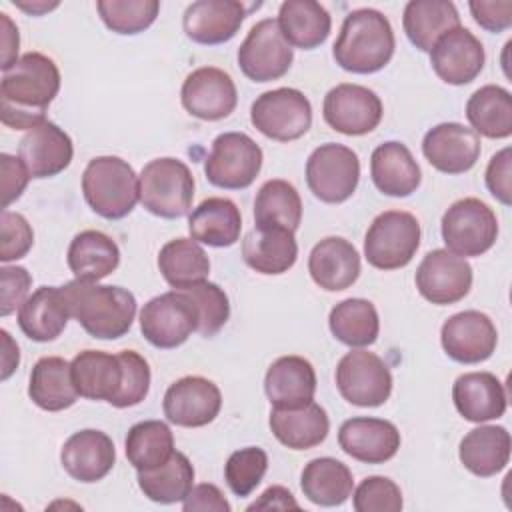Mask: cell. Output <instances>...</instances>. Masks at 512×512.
Returning <instances> with one entry per match:
<instances>
[{"mask_svg":"<svg viewBox=\"0 0 512 512\" xmlns=\"http://www.w3.org/2000/svg\"><path fill=\"white\" fill-rule=\"evenodd\" d=\"M58 90L60 70L54 60L40 52L22 54L16 64L2 74V124L14 130H30L42 124Z\"/></svg>","mask_w":512,"mask_h":512,"instance_id":"cell-1","label":"cell"},{"mask_svg":"<svg viewBox=\"0 0 512 512\" xmlns=\"http://www.w3.org/2000/svg\"><path fill=\"white\" fill-rule=\"evenodd\" d=\"M394 48L390 20L380 10L358 8L344 18L332 56L346 72L374 74L392 60Z\"/></svg>","mask_w":512,"mask_h":512,"instance_id":"cell-2","label":"cell"},{"mask_svg":"<svg viewBox=\"0 0 512 512\" xmlns=\"http://www.w3.org/2000/svg\"><path fill=\"white\" fill-rule=\"evenodd\" d=\"M62 288L70 304V314L92 338L116 340L132 328L136 298L130 290L80 280H72Z\"/></svg>","mask_w":512,"mask_h":512,"instance_id":"cell-3","label":"cell"},{"mask_svg":"<svg viewBox=\"0 0 512 512\" xmlns=\"http://www.w3.org/2000/svg\"><path fill=\"white\" fill-rule=\"evenodd\" d=\"M88 206L106 220L128 216L140 200V180L134 168L118 156H96L82 174Z\"/></svg>","mask_w":512,"mask_h":512,"instance_id":"cell-4","label":"cell"},{"mask_svg":"<svg viewBox=\"0 0 512 512\" xmlns=\"http://www.w3.org/2000/svg\"><path fill=\"white\" fill-rule=\"evenodd\" d=\"M140 202L160 218H182L190 212L194 200V176L178 158H154L140 176Z\"/></svg>","mask_w":512,"mask_h":512,"instance_id":"cell-5","label":"cell"},{"mask_svg":"<svg viewBox=\"0 0 512 512\" xmlns=\"http://www.w3.org/2000/svg\"><path fill=\"white\" fill-rule=\"evenodd\" d=\"M420 222L404 210L378 214L364 236V256L378 270H398L410 264L420 246Z\"/></svg>","mask_w":512,"mask_h":512,"instance_id":"cell-6","label":"cell"},{"mask_svg":"<svg viewBox=\"0 0 512 512\" xmlns=\"http://www.w3.org/2000/svg\"><path fill=\"white\" fill-rule=\"evenodd\" d=\"M498 238V218L494 210L478 198H462L450 204L442 216V240L456 256H480Z\"/></svg>","mask_w":512,"mask_h":512,"instance_id":"cell-7","label":"cell"},{"mask_svg":"<svg viewBox=\"0 0 512 512\" xmlns=\"http://www.w3.org/2000/svg\"><path fill=\"white\" fill-rule=\"evenodd\" d=\"M358 180V154L344 144H320L306 160V184L320 202L340 204L348 200L356 192Z\"/></svg>","mask_w":512,"mask_h":512,"instance_id":"cell-8","label":"cell"},{"mask_svg":"<svg viewBox=\"0 0 512 512\" xmlns=\"http://www.w3.org/2000/svg\"><path fill=\"white\" fill-rule=\"evenodd\" d=\"M262 168V148L244 132H224L204 160L206 180L224 190L248 188Z\"/></svg>","mask_w":512,"mask_h":512,"instance_id":"cell-9","label":"cell"},{"mask_svg":"<svg viewBox=\"0 0 512 512\" xmlns=\"http://www.w3.org/2000/svg\"><path fill=\"white\" fill-rule=\"evenodd\" d=\"M250 122L276 142H292L312 126L310 100L296 88H276L260 94L250 108Z\"/></svg>","mask_w":512,"mask_h":512,"instance_id":"cell-10","label":"cell"},{"mask_svg":"<svg viewBox=\"0 0 512 512\" xmlns=\"http://www.w3.org/2000/svg\"><path fill=\"white\" fill-rule=\"evenodd\" d=\"M142 336L156 348H178L198 332V312L184 290L154 296L140 310Z\"/></svg>","mask_w":512,"mask_h":512,"instance_id":"cell-11","label":"cell"},{"mask_svg":"<svg viewBox=\"0 0 512 512\" xmlns=\"http://www.w3.org/2000/svg\"><path fill=\"white\" fill-rule=\"evenodd\" d=\"M336 386L346 402L376 408L392 394V374L380 356L358 348L340 358L336 366Z\"/></svg>","mask_w":512,"mask_h":512,"instance_id":"cell-12","label":"cell"},{"mask_svg":"<svg viewBox=\"0 0 512 512\" xmlns=\"http://www.w3.org/2000/svg\"><path fill=\"white\" fill-rule=\"evenodd\" d=\"M294 60L292 46L284 38L276 18L256 22L238 48V66L252 82L282 78Z\"/></svg>","mask_w":512,"mask_h":512,"instance_id":"cell-13","label":"cell"},{"mask_svg":"<svg viewBox=\"0 0 512 512\" xmlns=\"http://www.w3.org/2000/svg\"><path fill=\"white\" fill-rule=\"evenodd\" d=\"M322 114L332 130L346 136H364L380 124L384 108L374 90L344 82L328 90Z\"/></svg>","mask_w":512,"mask_h":512,"instance_id":"cell-14","label":"cell"},{"mask_svg":"<svg viewBox=\"0 0 512 512\" xmlns=\"http://www.w3.org/2000/svg\"><path fill=\"white\" fill-rule=\"evenodd\" d=\"M416 288L432 304L460 302L472 288V266L446 248L428 252L416 268Z\"/></svg>","mask_w":512,"mask_h":512,"instance_id":"cell-15","label":"cell"},{"mask_svg":"<svg viewBox=\"0 0 512 512\" xmlns=\"http://www.w3.org/2000/svg\"><path fill=\"white\" fill-rule=\"evenodd\" d=\"M182 106L194 118L216 122L230 116L238 104V92L232 76L216 66L192 70L180 90Z\"/></svg>","mask_w":512,"mask_h":512,"instance_id":"cell-16","label":"cell"},{"mask_svg":"<svg viewBox=\"0 0 512 512\" xmlns=\"http://www.w3.org/2000/svg\"><path fill=\"white\" fill-rule=\"evenodd\" d=\"M444 352L460 364H478L488 360L498 344V332L490 316L478 310L452 314L440 330Z\"/></svg>","mask_w":512,"mask_h":512,"instance_id":"cell-17","label":"cell"},{"mask_svg":"<svg viewBox=\"0 0 512 512\" xmlns=\"http://www.w3.org/2000/svg\"><path fill=\"white\" fill-rule=\"evenodd\" d=\"M162 408L172 424L200 428L218 416L222 394L220 388L204 376H184L168 386Z\"/></svg>","mask_w":512,"mask_h":512,"instance_id":"cell-18","label":"cell"},{"mask_svg":"<svg viewBox=\"0 0 512 512\" xmlns=\"http://www.w3.org/2000/svg\"><path fill=\"white\" fill-rule=\"evenodd\" d=\"M484 46L468 28H454L430 50V64L436 76L452 86L472 82L484 68Z\"/></svg>","mask_w":512,"mask_h":512,"instance_id":"cell-19","label":"cell"},{"mask_svg":"<svg viewBox=\"0 0 512 512\" xmlns=\"http://www.w3.org/2000/svg\"><path fill=\"white\" fill-rule=\"evenodd\" d=\"M422 152L438 172L464 174L480 158V138L464 124L442 122L424 134Z\"/></svg>","mask_w":512,"mask_h":512,"instance_id":"cell-20","label":"cell"},{"mask_svg":"<svg viewBox=\"0 0 512 512\" xmlns=\"http://www.w3.org/2000/svg\"><path fill=\"white\" fill-rule=\"evenodd\" d=\"M398 428L384 418L358 416L342 422L338 430L340 448L358 462L384 464L400 450Z\"/></svg>","mask_w":512,"mask_h":512,"instance_id":"cell-21","label":"cell"},{"mask_svg":"<svg viewBox=\"0 0 512 512\" xmlns=\"http://www.w3.org/2000/svg\"><path fill=\"white\" fill-rule=\"evenodd\" d=\"M72 156L74 146L70 136L50 120L30 128L18 144V158L32 178H50L64 172Z\"/></svg>","mask_w":512,"mask_h":512,"instance_id":"cell-22","label":"cell"},{"mask_svg":"<svg viewBox=\"0 0 512 512\" xmlns=\"http://www.w3.org/2000/svg\"><path fill=\"white\" fill-rule=\"evenodd\" d=\"M246 18V8L238 0H198L182 16L186 36L204 46H216L232 40Z\"/></svg>","mask_w":512,"mask_h":512,"instance_id":"cell-23","label":"cell"},{"mask_svg":"<svg viewBox=\"0 0 512 512\" xmlns=\"http://www.w3.org/2000/svg\"><path fill=\"white\" fill-rule=\"evenodd\" d=\"M62 468L70 478L92 484L102 480L116 464V450L112 438L102 430L74 432L60 452Z\"/></svg>","mask_w":512,"mask_h":512,"instance_id":"cell-24","label":"cell"},{"mask_svg":"<svg viewBox=\"0 0 512 512\" xmlns=\"http://www.w3.org/2000/svg\"><path fill=\"white\" fill-rule=\"evenodd\" d=\"M308 272L314 284L326 292L346 290L360 276V254L346 238L328 236L312 248Z\"/></svg>","mask_w":512,"mask_h":512,"instance_id":"cell-25","label":"cell"},{"mask_svg":"<svg viewBox=\"0 0 512 512\" xmlns=\"http://www.w3.org/2000/svg\"><path fill=\"white\" fill-rule=\"evenodd\" d=\"M70 316L64 288L40 286L18 308V326L34 342H52L64 332Z\"/></svg>","mask_w":512,"mask_h":512,"instance_id":"cell-26","label":"cell"},{"mask_svg":"<svg viewBox=\"0 0 512 512\" xmlns=\"http://www.w3.org/2000/svg\"><path fill=\"white\" fill-rule=\"evenodd\" d=\"M452 400L468 422H488L504 416L508 396L504 384L492 372H466L452 386Z\"/></svg>","mask_w":512,"mask_h":512,"instance_id":"cell-27","label":"cell"},{"mask_svg":"<svg viewBox=\"0 0 512 512\" xmlns=\"http://www.w3.org/2000/svg\"><path fill=\"white\" fill-rule=\"evenodd\" d=\"M370 176L374 186L394 198L414 194L422 182L418 162L406 144L390 140L374 148L370 156Z\"/></svg>","mask_w":512,"mask_h":512,"instance_id":"cell-28","label":"cell"},{"mask_svg":"<svg viewBox=\"0 0 512 512\" xmlns=\"http://www.w3.org/2000/svg\"><path fill=\"white\" fill-rule=\"evenodd\" d=\"M264 390L274 408H298L314 400L316 372L302 356H280L264 376Z\"/></svg>","mask_w":512,"mask_h":512,"instance_id":"cell-29","label":"cell"},{"mask_svg":"<svg viewBox=\"0 0 512 512\" xmlns=\"http://www.w3.org/2000/svg\"><path fill=\"white\" fill-rule=\"evenodd\" d=\"M268 424L276 440L292 450H308L322 444L330 430L326 410L314 400L298 408H272Z\"/></svg>","mask_w":512,"mask_h":512,"instance_id":"cell-30","label":"cell"},{"mask_svg":"<svg viewBox=\"0 0 512 512\" xmlns=\"http://www.w3.org/2000/svg\"><path fill=\"white\" fill-rule=\"evenodd\" d=\"M242 256L252 270L276 276L296 264L298 244L286 228H254L242 240Z\"/></svg>","mask_w":512,"mask_h":512,"instance_id":"cell-31","label":"cell"},{"mask_svg":"<svg viewBox=\"0 0 512 512\" xmlns=\"http://www.w3.org/2000/svg\"><path fill=\"white\" fill-rule=\"evenodd\" d=\"M192 240L212 246L228 248L238 242L242 230V216L230 198L212 196L202 200L188 218Z\"/></svg>","mask_w":512,"mask_h":512,"instance_id":"cell-32","label":"cell"},{"mask_svg":"<svg viewBox=\"0 0 512 512\" xmlns=\"http://www.w3.org/2000/svg\"><path fill=\"white\" fill-rule=\"evenodd\" d=\"M402 26L418 50L430 52L444 34L460 26V16L448 0H410L404 6Z\"/></svg>","mask_w":512,"mask_h":512,"instance_id":"cell-33","label":"cell"},{"mask_svg":"<svg viewBox=\"0 0 512 512\" xmlns=\"http://www.w3.org/2000/svg\"><path fill=\"white\" fill-rule=\"evenodd\" d=\"M118 264V244L100 230H82L68 246V268L74 280L98 282L112 274Z\"/></svg>","mask_w":512,"mask_h":512,"instance_id":"cell-34","label":"cell"},{"mask_svg":"<svg viewBox=\"0 0 512 512\" xmlns=\"http://www.w3.org/2000/svg\"><path fill=\"white\" fill-rule=\"evenodd\" d=\"M510 446V432L504 426H478L462 438L458 458L472 474L490 478L506 468Z\"/></svg>","mask_w":512,"mask_h":512,"instance_id":"cell-35","label":"cell"},{"mask_svg":"<svg viewBox=\"0 0 512 512\" xmlns=\"http://www.w3.org/2000/svg\"><path fill=\"white\" fill-rule=\"evenodd\" d=\"M72 382L82 398L110 402L122 384V364L118 354L84 350L70 362Z\"/></svg>","mask_w":512,"mask_h":512,"instance_id":"cell-36","label":"cell"},{"mask_svg":"<svg viewBox=\"0 0 512 512\" xmlns=\"http://www.w3.org/2000/svg\"><path fill=\"white\" fill-rule=\"evenodd\" d=\"M28 396L38 408L48 412L70 408L80 396L72 382L70 362L60 356L40 358L30 372Z\"/></svg>","mask_w":512,"mask_h":512,"instance_id":"cell-37","label":"cell"},{"mask_svg":"<svg viewBox=\"0 0 512 512\" xmlns=\"http://www.w3.org/2000/svg\"><path fill=\"white\" fill-rule=\"evenodd\" d=\"M276 20L288 44L302 50H312L324 44L332 28L328 10L314 0L282 2Z\"/></svg>","mask_w":512,"mask_h":512,"instance_id":"cell-38","label":"cell"},{"mask_svg":"<svg viewBox=\"0 0 512 512\" xmlns=\"http://www.w3.org/2000/svg\"><path fill=\"white\" fill-rule=\"evenodd\" d=\"M304 496L318 506H340L352 496L354 478L350 468L330 456L310 460L300 476Z\"/></svg>","mask_w":512,"mask_h":512,"instance_id":"cell-39","label":"cell"},{"mask_svg":"<svg viewBox=\"0 0 512 512\" xmlns=\"http://www.w3.org/2000/svg\"><path fill=\"white\" fill-rule=\"evenodd\" d=\"M158 268L174 290H186L208 280L210 258L192 238H174L158 252Z\"/></svg>","mask_w":512,"mask_h":512,"instance_id":"cell-40","label":"cell"},{"mask_svg":"<svg viewBox=\"0 0 512 512\" xmlns=\"http://www.w3.org/2000/svg\"><path fill=\"white\" fill-rule=\"evenodd\" d=\"M466 118L476 134L502 140L512 134V96L506 88L486 84L466 102Z\"/></svg>","mask_w":512,"mask_h":512,"instance_id":"cell-41","label":"cell"},{"mask_svg":"<svg viewBox=\"0 0 512 512\" xmlns=\"http://www.w3.org/2000/svg\"><path fill=\"white\" fill-rule=\"evenodd\" d=\"M302 222V200L298 190L280 178L260 186L254 198V228H286L296 232Z\"/></svg>","mask_w":512,"mask_h":512,"instance_id":"cell-42","label":"cell"},{"mask_svg":"<svg viewBox=\"0 0 512 512\" xmlns=\"http://www.w3.org/2000/svg\"><path fill=\"white\" fill-rule=\"evenodd\" d=\"M330 332L350 348H364L376 342L380 320L374 304L364 298H346L338 302L328 316Z\"/></svg>","mask_w":512,"mask_h":512,"instance_id":"cell-43","label":"cell"},{"mask_svg":"<svg viewBox=\"0 0 512 512\" xmlns=\"http://www.w3.org/2000/svg\"><path fill=\"white\" fill-rule=\"evenodd\" d=\"M128 462L138 470H154L170 460L174 450V434L162 420H144L134 424L124 442Z\"/></svg>","mask_w":512,"mask_h":512,"instance_id":"cell-44","label":"cell"},{"mask_svg":"<svg viewBox=\"0 0 512 512\" xmlns=\"http://www.w3.org/2000/svg\"><path fill=\"white\" fill-rule=\"evenodd\" d=\"M138 486L152 502H182L194 486V466L186 454L176 450L166 464L138 472Z\"/></svg>","mask_w":512,"mask_h":512,"instance_id":"cell-45","label":"cell"},{"mask_svg":"<svg viewBox=\"0 0 512 512\" xmlns=\"http://www.w3.org/2000/svg\"><path fill=\"white\" fill-rule=\"evenodd\" d=\"M98 14L116 34H138L150 28L160 12L158 0H98Z\"/></svg>","mask_w":512,"mask_h":512,"instance_id":"cell-46","label":"cell"},{"mask_svg":"<svg viewBox=\"0 0 512 512\" xmlns=\"http://www.w3.org/2000/svg\"><path fill=\"white\" fill-rule=\"evenodd\" d=\"M268 470V456L258 446H246L232 452L224 464V478L228 488L244 498L256 490Z\"/></svg>","mask_w":512,"mask_h":512,"instance_id":"cell-47","label":"cell"},{"mask_svg":"<svg viewBox=\"0 0 512 512\" xmlns=\"http://www.w3.org/2000/svg\"><path fill=\"white\" fill-rule=\"evenodd\" d=\"M198 312V334L204 338L214 336L230 318V302L226 292L214 282H200L184 290Z\"/></svg>","mask_w":512,"mask_h":512,"instance_id":"cell-48","label":"cell"},{"mask_svg":"<svg viewBox=\"0 0 512 512\" xmlns=\"http://www.w3.org/2000/svg\"><path fill=\"white\" fill-rule=\"evenodd\" d=\"M122 364V384L116 396L108 402L116 408H128L140 404L150 390V366L144 356L134 350L118 352Z\"/></svg>","mask_w":512,"mask_h":512,"instance_id":"cell-49","label":"cell"},{"mask_svg":"<svg viewBox=\"0 0 512 512\" xmlns=\"http://www.w3.org/2000/svg\"><path fill=\"white\" fill-rule=\"evenodd\" d=\"M356 512H398L402 510V492L398 484L386 476H368L354 490Z\"/></svg>","mask_w":512,"mask_h":512,"instance_id":"cell-50","label":"cell"},{"mask_svg":"<svg viewBox=\"0 0 512 512\" xmlns=\"http://www.w3.org/2000/svg\"><path fill=\"white\" fill-rule=\"evenodd\" d=\"M34 244V232L28 220L18 214L4 210L2 212V244H0V260L12 262L20 260L28 254Z\"/></svg>","mask_w":512,"mask_h":512,"instance_id":"cell-51","label":"cell"},{"mask_svg":"<svg viewBox=\"0 0 512 512\" xmlns=\"http://www.w3.org/2000/svg\"><path fill=\"white\" fill-rule=\"evenodd\" d=\"M2 290H0V314L8 316L20 308L32 284V276L22 266H2L0 270Z\"/></svg>","mask_w":512,"mask_h":512,"instance_id":"cell-52","label":"cell"},{"mask_svg":"<svg viewBox=\"0 0 512 512\" xmlns=\"http://www.w3.org/2000/svg\"><path fill=\"white\" fill-rule=\"evenodd\" d=\"M512 156L510 148L496 152L486 168V188L504 206L512 204Z\"/></svg>","mask_w":512,"mask_h":512,"instance_id":"cell-53","label":"cell"},{"mask_svg":"<svg viewBox=\"0 0 512 512\" xmlns=\"http://www.w3.org/2000/svg\"><path fill=\"white\" fill-rule=\"evenodd\" d=\"M474 22L488 30V32H504L512 26V2H484V0H472L468 4Z\"/></svg>","mask_w":512,"mask_h":512,"instance_id":"cell-54","label":"cell"},{"mask_svg":"<svg viewBox=\"0 0 512 512\" xmlns=\"http://www.w3.org/2000/svg\"><path fill=\"white\" fill-rule=\"evenodd\" d=\"M0 166H2V192H4V208H8L14 200H18L32 178L28 168L18 156L12 154H0Z\"/></svg>","mask_w":512,"mask_h":512,"instance_id":"cell-55","label":"cell"},{"mask_svg":"<svg viewBox=\"0 0 512 512\" xmlns=\"http://www.w3.org/2000/svg\"><path fill=\"white\" fill-rule=\"evenodd\" d=\"M182 508L186 512L194 510H212V512H230V502L224 498L218 486L214 484H198L192 486L188 496L182 500Z\"/></svg>","mask_w":512,"mask_h":512,"instance_id":"cell-56","label":"cell"},{"mask_svg":"<svg viewBox=\"0 0 512 512\" xmlns=\"http://www.w3.org/2000/svg\"><path fill=\"white\" fill-rule=\"evenodd\" d=\"M298 502L294 500L292 492L284 486H270L266 488L258 500H254L246 510H298Z\"/></svg>","mask_w":512,"mask_h":512,"instance_id":"cell-57","label":"cell"},{"mask_svg":"<svg viewBox=\"0 0 512 512\" xmlns=\"http://www.w3.org/2000/svg\"><path fill=\"white\" fill-rule=\"evenodd\" d=\"M0 24H2V62L0 68L2 72L10 70L16 64L18 56V46H20V36L16 24L10 20L6 12L0 14Z\"/></svg>","mask_w":512,"mask_h":512,"instance_id":"cell-58","label":"cell"},{"mask_svg":"<svg viewBox=\"0 0 512 512\" xmlns=\"http://www.w3.org/2000/svg\"><path fill=\"white\" fill-rule=\"evenodd\" d=\"M2 336V380H8L10 374L18 368L20 364V352H18V344L10 338V334L6 330H0Z\"/></svg>","mask_w":512,"mask_h":512,"instance_id":"cell-59","label":"cell"},{"mask_svg":"<svg viewBox=\"0 0 512 512\" xmlns=\"http://www.w3.org/2000/svg\"><path fill=\"white\" fill-rule=\"evenodd\" d=\"M12 4H14V6H18V8H22L24 12H28V14H32V16H40V14L50 12L52 8H56V6H58V2H46V0H34V2L14 0Z\"/></svg>","mask_w":512,"mask_h":512,"instance_id":"cell-60","label":"cell"}]
</instances>
